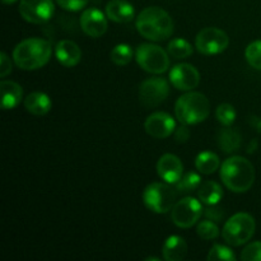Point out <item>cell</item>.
<instances>
[{"label":"cell","mask_w":261,"mask_h":261,"mask_svg":"<svg viewBox=\"0 0 261 261\" xmlns=\"http://www.w3.org/2000/svg\"><path fill=\"white\" fill-rule=\"evenodd\" d=\"M135 27L143 37L153 42L167 40L175 31L171 15L160 7H148L142 10L135 20Z\"/></svg>","instance_id":"cell-1"},{"label":"cell","mask_w":261,"mask_h":261,"mask_svg":"<svg viewBox=\"0 0 261 261\" xmlns=\"http://www.w3.org/2000/svg\"><path fill=\"white\" fill-rule=\"evenodd\" d=\"M51 43L45 38L31 37L18 43L13 50V60L22 70H37L48 63Z\"/></svg>","instance_id":"cell-2"},{"label":"cell","mask_w":261,"mask_h":261,"mask_svg":"<svg viewBox=\"0 0 261 261\" xmlns=\"http://www.w3.org/2000/svg\"><path fill=\"white\" fill-rule=\"evenodd\" d=\"M221 180L228 190L246 193L255 182V168L246 158L229 157L221 165Z\"/></svg>","instance_id":"cell-3"},{"label":"cell","mask_w":261,"mask_h":261,"mask_svg":"<svg viewBox=\"0 0 261 261\" xmlns=\"http://www.w3.org/2000/svg\"><path fill=\"white\" fill-rule=\"evenodd\" d=\"M211 103L203 93L188 92L176 101L175 115L181 124L196 125L208 119Z\"/></svg>","instance_id":"cell-4"},{"label":"cell","mask_w":261,"mask_h":261,"mask_svg":"<svg viewBox=\"0 0 261 261\" xmlns=\"http://www.w3.org/2000/svg\"><path fill=\"white\" fill-rule=\"evenodd\" d=\"M178 190L168 182H152L143 191V203L149 211L157 214H165L172 211L177 203Z\"/></svg>","instance_id":"cell-5"},{"label":"cell","mask_w":261,"mask_h":261,"mask_svg":"<svg viewBox=\"0 0 261 261\" xmlns=\"http://www.w3.org/2000/svg\"><path fill=\"white\" fill-rule=\"evenodd\" d=\"M256 222L249 213H237L224 223L222 237L231 246H241L252 239Z\"/></svg>","instance_id":"cell-6"},{"label":"cell","mask_w":261,"mask_h":261,"mask_svg":"<svg viewBox=\"0 0 261 261\" xmlns=\"http://www.w3.org/2000/svg\"><path fill=\"white\" fill-rule=\"evenodd\" d=\"M170 54L154 43H142L135 51L137 63L143 70L152 74H162L170 68Z\"/></svg>","instance_id":"cell-7"},{"label":"cell","mask_w":261,"mask_h":261,"mask_svg":"<svg viewBox=\"0 0 261 261\" xmlns=\"http://www.w3.org/2000/svg\"><path fill=\"white\" fill-rule=\"evenodd\" d=\"M204 214L203 204L195 198H184L173 205L171 211V219L180 228H190Z\"/></svg>","instance_id":"cell-8"},{"label":"cell","mask_w":261,"mask_h":261,"mask_svg":"<svg viewBox=\"0 0 261 261\" xmlns=\"http://www.w3.org/2000/svg\"><path fill=\"white\" fill-rule=\"evenodd\" d=\"M229 38L224 31L217 27H206L196 35L195 47L203 55H217L228 47Z\"/></svg>","instance_id":"cell-9"},{"label":"cell","mask_w":261,"mask_h":261,"mask_svg":"<svg viewBox=\"0 0 261 261\" xmlns=\"http://www.w3.org/2000/svg\"><path fill=\"white\" fill-rule=\"evenodd\" d=\"M170 94V84L165 78H148L139 87V101L147 109L160 106Z\"/></svg>","instance_id":"cell-10"},{"label":"cell","mask_w":261,"mask_h":261,"mask_svg":"<svg viewBox=\"0 0 261 261\" xmlns=\"http://www.w3.org/2000/svg\"><path fill=\"white\" fill-rule=\"evenodd\" d=\"M55 5L53 0H20V17L32 24H42L53 17Z\"/></svg>","instance_id":"cell-11"},{"label":"cell","mask_w":261,"mask_h":261,"mask_svg":"<svg viewBox=\"0 0 261 261\" xmlns=\"http://www.w3.org/2000/svg\"><path fill=\"white\" fill-rule=\"evenodd\" d=\"M170 82L178 91H193L200 83V73L191 64H177L171 69Z\"/></svg>","instance_id":"cell-12"},{"label":"cell","mask_w":261,"mask_h":261,"mask_svg":"<svg viewBox=\"0 0 261 261\" xmlns=\"http://www.w3.org/2000/svg\"><path fill=\"white\" fill-rule=\"evenodd\" d=\"M144 129L150 137L155 139H165L175 133L176 121L167 112H154L147 117Z\"/></svg>","instance_id":"cell-13"},{"label":"cell","mask_w":261,"mask_h":261,"mask_svg":"<svg viewBox=\"0 0 261 261\" xmlns=\"http://www.w3.org/2000/svg\"><path fill=\"white\" fill-rule=\"evenodd\" d=\"M79 22H81L82 31L87 36L93 38L102 37L106 33L107 27H109L105 14L97 8H88V9L84 10L82 13Z\"/></svg>","instance_id":"cell-14"},{"label":"cell","mask_w":261,"mask_h":261,"mask_svg":"<svg viewBox=\"0 0 261 261\" xmlns=\"http://www.w3.org/2000/svg\"><path fill=\"white\" fill-rule=\"evenodd\" d=\"M157 172L163 181L176 185L184 175V165L177 155L166 153L158 160Z\"/></svg>","instance_id":"cell-15"},{"label":"cell","mask_w":261,"mask_h":261,"mask_svg":"<svg viewBox=\"0 0 261 261\" xmlns=\"http://www.w3.org/2000/svg\"><path fill=\"white\" fill-rule=\"evenodd\" d=\"M55 56L65 68H73L82 60V50L74 41L61 40L55 47Z\"/></svg>","instance_id":"cell-16"},{"label":"cell","mask_w":261,"mask_h":261,"mask_svg":"<svg viewBox=\"0 0 261 261\" xmlns=\"http://www.w3.org/2000/svg\"><path fill=\"white\" fill-rule=\"evenodd\" d=\"M106 15L116 23H129L134 19L135 10L126 0H110L106 5Z\"/></svg>","instance_id":"cell-17"},{"label":"cell","mask_w":261,"mask_h":261,"mask_svg":"<svg viewBox=\"0 0 261 261\" xmlns=\"http://www.w3.org/2000/svg\"><path fill=\"white\" fill-rule=\"evenodd\" d=\"M188 254V244L181 236H170L162 247L163 259L166 261H181Z\"/></svg>","instance_id":"cell-18"},{"label":"cell","mask_w":261,"mask_h":261,"mask_svg":"<svg viewBox=\"0 0 261 261\" xmlns=\"http://www.w3.org/2000/svg\"><path fill=\"white\" fill-rule=\"evenodd\" d=\"M0 91H2L3 110H13L20 103L23 98L22 87L13 81H2Z\"/></svg>","instance_id":"cell-19"},{"label":"cell","mask_w":261,"mask_h":261,"mask_svg":"<svg viewBox=\"0 0 261 261\" xmlns=\"http://www.w3.org/2000/svg\"><path fill=\"white\" fill-rule=\"evenodd\" d=\"M24 107L30 114L35 116H43L53 107L50 97L43 92H32L24 99Z\"/></svg>","instance_id":"cell-20"},{"label":"cell","mask_w":261,"mask_h":261,"mask_svg":"<svg viewBox=\"0 0 261 261\" xmlns=\"http://www.w3.org/2000/svg\"><path fill=\"white\" fill-rule=\"evenodd\" d=\"M198 198L205 205H216L223 198V189L216 181H205L199 186Z\"/></svg>","instance_id":"cell-21"},{"label":"cell","mask_w":261,"mask_h":261,"mask_svg":"<svg viewBox=\"0 0 261 261\" xmlns=\"http://www.w3.org/2000/svg\"><path fill=\"white\" fill-rule=\"evenodd\" d=\"M218 147L223 153H233L241 147V134L237 130L226 127L218 133Z\"/></svg>","instance_id":"cell-22"},{"label":"cell","mask_w":261,"mask_h":261,"mask_svg":"<svg viewBox=\"0 0 261 261\" xmlns=\"http://www.w3.org/2000/svg\"><path fill=\"white\" fill-rule=\"evenodd\" d=\"M221 166L219 157L213 152H201L195 158L196 170L204 175H212Z\"/></svg>","instance_id":"cell-23"},{"label":"cell","mask_w":261,"mask_h":261,"mask_svg":"<svg viewBox=\"0 0 261 261\" xmlns=\"http://www.w3.org/2000/svg\"><path fill=\"white\" fill-rule=\"evenodd\" d=\"M167 53L170 54L171 58L181 60V59H186L191 56L193 46L189 41L184 40V38H175V40L170 41V43H168Z\"/></svg>","instance_id":"cell-24"},{"label":"cell","mask_w":261,"mask_h":261,"mask_svg":"<svg viewBox=\"0 0 261 261\" xmlns=\"http://www.w3.org/2000/svg\"><path fill=\"white\" fill-rule=\"evenodd\" d=\"M110 59L117 66H125L133 60V48L126 43H120L112 48Z\"/></svg>","instance_id":"cell-25"},{"label":"cell","mask_w":261,"mask_h":261,"mask_svg":"<svg viewBox=\"0 0 261 261\" xmlns=\"http://www.w3.org/2000/svg\"><path fill=\"white\" fill-rule=\"evenodd\" d=\"M201 185V177L200 175H198L194 171H190V172L184 173L182 177L178 180V182L176 184V188H177L178 191L181 193H193L194 190L199 189V186Z\"/></svg>","instance_id":"cell-26"},{"label":"cell","mask_w":261,"mask_h":261,"mask_svg":"<svg viewBox=\"0 0 261 261\" xmlns=\"http://www.w3.org/2000/svg\"><path fill=\"white\" fill-rule=\"evenodd\" d=\"M245 58L251 68L261 70V40L249 43L245 50Z\"/></svg>","instance_id":"cell-27"},{"label":"cell","mask_w":261,"mask_h":261,"mask_svg":"<svg viewBox=\"0 0 261 261\" xmlns=\"http://www.w3.org/2000/svg\"><path fill=\"white\" fill-rule=\"evenodd\" d=\"M237 112L234 107L229 103H222L217 107L216 117L223 126H231L234 122Z\"/></svg>","instance_id":"cell-28"},{"label":"cell","mask_w":261,"mask_h":261,"mask_svg":"<svg viewBox=\"0 0 261 261\" xmlns=\"http://www.w3.org/2000/svg\"><path fill=\"white\" fill-rule=\"evenodd\" d=\"M209 261H217V260H223V261H234L236 260V255L232 251L229 247L224 246V245L216 244L209 251L208 257Z\"/></svg>","instance_id":"cell-29"},{"label":"cell","mask_w":261,"mask_h":261,"mask_svg":"<svg viewBox=\"0 0 261 261\" xmlns=\"http://www.w3.org/2000/svg\"><path fill=\"white\" fill-rule=\"evenodd\" d=\"M196 233L203 240H214L219 236V228L216 224V222L206 219V221L200 222L198 224Z\"/></svg>","instance_id":"cell-30"},{"label":"cell","mask_w":261,"mask_h":261,"mask_svg":"<svg viewBox=\"0 0 261 261\" xmlns=\"http://www.w3.org/2000/svg\"><path fill=\"white\" fill-rule=\"evenodd\" d=\"M242 261H261V242L255 241L247 245L241 252Z\"/></svg>","instance_id":"cell-31"},{"label":"cell","mask_w":261,"mask_h":261,"mask_svg":"<svg viewBox=\"0 0 261 261\" xmlns=\"http://www.w3.org/2000/svg\"><path fill=\"white\" fill-rule=\"evenodd\" d=\"M56 4L68 12H79L84 9L89 0H55Z\"/></svg>","instance_id":"cell-32"},{"label":"cell","mask_w":261,"mask_h":261,"mask_svg":"<svg viewBox=\"0 0 261 261\" xmlns=\"http://www.w3.org/2000/svg\"><path fill=\"white\" fill-rule=\"evenodd\" d=\"M204 216H205L206 219L209 221H213L216 223H219V222L223 221L224 216H226V212L222 208L216 205H209V208L204 209Z\"/></svg>","instance_id":"cell-33"},{"label":"cell","mask_w":261,"mask_h":261,"mask_svg":"<svg viewBox=\"0 0 261 261\" xmlns=\"http://www.w3.org/2000/svg\"><path fill=\"white\" fill-rule=\"evenodd\" d=\"M12 73V61L5 53L0 54V76L5 78Z\"/></svg>","instance_id":"cell-34"},{"label":"cell","mask_w":261,"mask_h":261,"mask_svg":"<svg viewBox=\"0 0 261 261\" xmlns=\"http://www.w3.org/2000/svg\"><path fill=\"white\" fill-rule=\"evenodd\" d=\"M189 138H190V130H189V127L185 124L175 130V139L177 143L188 142Z\"/></svg>","instance_id":"cell-35"},{"label":"cell","mask_w":261,"mask_h":261,"mask_svg":"<svg viewBox=\"0 0 261 261\" xmlns=\"http://www.w3.org/2000/svg\"><path fill=\"white\" fill-rule=\"evenodd\" d=\"M2 2L4 3L5 5H10V4H13V3L17 2V0H2Z\"/></svg>","instance_id":"cell-36"},{"label":"cell","mask_w":261,"mask_h":261,"mask_svg":"<svg viewBox=\"0 0 261 261\" xmlns=\"http://www.w3.org/2000/svg\"><path fill=\"white\" fill-rule=\"evenodd\" d=\"M150 260H153V261H160V259H157V257H148V259H147V261H150Z\"/></svg>","instance_id":"cell-37"}]
</instances>
